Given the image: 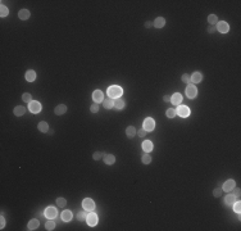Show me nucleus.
<instances>
[{
    "label": "nucleus",
    "instance_id": "f257e3e1",
    "mask_svg": "<svg viewBox=\"0 0 241 231\" xmlns=\"http://www.w3.org/2000/svg\"><path fill=\"white\" fill-rule=\"evenodd\" d=\"M122 94H123V89L121 86L113 85L108 89V96L112 98V99H118V98L122 96Z\"/></svg>",
    "mask_w": 241,
    "mask_h": 231
},
{
    "label": "nucleus",
    "instance_id": "f03ea898",
    "mask_svg": "<svg viewBox=\"0 0 241 231\" xmlns=\"http://www.w3.org/2000/svg\"><path fill=\"white\" fill-rule=\"evenodd\" d=\"M82 207H83V209L87 211V212H94V211H95V203H94V200L90 199V198L83 199Z\"/></svg>",
    "mask_w": 241,
    "mask_h": 231
},
{
    "label": "nucleus",
    "instance_id": "7ed1b4c3",
    "mask_svg": "<svg viewBox=\"0 0 241 231\" xmlns=\"http://www.w3.org/2000/svg\"><path fill=\"white\" fill-rule=\"evenodd\" d=\"M143 128L145 130L146 132H149V131H153L154 128H155V121L152 118V117H147V118L144 121V126H143Z\"/></svg>",
    "mask_w": 241,
    "mask_h": 231
},
{
    "label": "nucleus",
    "instance_id": "20e7f679",
    "mask_svg": "<svg viewBox=\"0 0 241 231\" xmlns=\"http://www.w3.org/2000/svg\"><path fill=\"white\" fill-rule=\"evenodd\" d=\"M41 109H43V107H41V104L38 102H35V100H32L31 103H28V110H30L31 113H34V114H36V113H40Z\"/></svg>",
    "mask_w": 241,
    "mask_h": 231
},
{
    "label": "nucleus",
    "instance_id": "39448f33",
    "mask_svg": "<svg viewBox=\"0 0 241 231\" xmlns=\"http://www.w3.org/2000/svg\"><path fill=\"white\" fill-rule=\"evenodd\" d=\"M176 113H177L180 117H182V118H186V117L190 116V109L186 105H178V108L176 109Z\"/></svg>",
    "mask_w": 241,
    "mask_h": 231
},
{
    "label": "nucleus",
    "instance_id": "423d86ee",
    "mask_svg": "<svg viewBox=\"0 0 241 231\" xmlns=\"http://www.w3.org/2000/svg\"><path fill=\"white\" fill-rule=\"evenodd\" d=\"M44 214H45V217H46V218L53 220V218H55V217H57L58 211H57L55 207H48V208H45Z\"/></svg>",
    "mask_w": 241,
    "mask_h": 231
},
{
    "label": "nucleus",
    "instance_id": "0eeeda50",
    "mask_svg": "<svg viewBox=\"0 0 241 231\" xmlns=\"http://www.w3.org/2000/svg\"><path fill=\"white\" fill-rule=\"evenodd\" d=\"M86 222L89 226H95L98 223V214L95 212H89L87 217H86Z\"/></svg>",
    "mask_w": 241,
    "mask_h": 231
},
{
    "label": "nucleus",
    "instance_id": "6e6552de",
    "mask_svg": "<svg viewBox=\"0 0 241 231\" xmlns=\"http://www.w3.org/2000/svg\"><path fill=\"white\" fill-rule=\"evenodd\" d=\"M186 95H187L190 99H195L198 95V89L195 87V85H187V87H186Z\"/></svg>",
    "mask_w": 241,
    "mask_h": 231
},
{
    "label": "nucleus",
    "instance_id": "1a4fd4ad",
    "mask_svg": "<svg viewBox=\"0 0 241 231\" xmlns=\"http://www.w3.org/2000/svg\"><path fill=\"white\" fill-rule=\"evenodd\" d=\"M217 30L221 32V34H227L230 30V26L227 22H224V21H221V22H218L217 23Z\"/></svg>",
    "mask_w": 241,
    "mask_h": 231
},
{
    "label": "nucleus",
    "instance_id": "9d476101",
    "mask_svg": "<svg viewBox=\"0 0 241 231\" xmlns=\"http://www.w3.org/2000/svg\"><path fill=\"white\" fill-rule=\"evenodd\" d=\"M235 186H236V183L233 180H227L226 183H224L223 185H222V190L223 191H232L233 189H235Z\"/></svg>",
    "mask_w": 241,
    "mask_h": 231
},
{
    "label": "nucleus",
    "instance_id": "9b49d317",
    "mask_svg": "<svg viewBox=\"0 0 241 231\" xmlns=\"http://www.w3.org/2000/svg\"><path fill=\"white\" fill-rule=\"evenodd\" d=\"M92 99H94V102L96 104L103 103V100H104V94L101 93V90H95L94 94H92Z\"/></svg>",
    "mask_w": 241,
    "mask_h": 231
},
{
    "label": "nucleus",
    "instance_id": "f8f14e48",
    "mask_svg": "<svg viewBox=\"0 0 241 231\" xmlns=\"http://www.w3.org/2000/svg\"><path fill=\"white\" fill-rule=\"evenodd\" d=\"M190 79H191L192 84H199V82L203 81V73H201V72H194Z\"/></svg>",
    "mask_w": 241,
    "mask_h": 231
},
{
    "label": "nucleus",
    "instance_id": "ddd939ff",
    "mask_svg": "<svg viewBox=\"0 0 241 231\" xmlns=\"http://www.w3.org/2000/svg\"><path fill=\"white\" fill-rule=\"evenodd\" d=\"M103 105H104L105 109H110L114 107V99H112V98H104V100H103Z\"/></svg>",
    "mask_w": 241,
    "mask_h": 231
},
{
    "label": "nucleus",
    "instance_id": "4468645a",
    "mask_svg": "<svg viewBox=\"0 0 241 231\" xmlns=\"http://www.w3.org/2000/svg\"><path fill=\"white\" fill-rule=\"evenodd\" d=\"M171 102H172V104H175V105H178V104H181V103H182V95H181L180 93L173 94V95L171 96Z\"/></svg>",
    "mask_w": 241,
    "mask_h": 231
},
{
    "label": "nucleus",
    "instance_id": "2eb2a0df",
    "mask_svg": "<svg viewBox=\"0 0 241 231\" xmlns=\"http://www.w3.org/2000/svg\"><path fill=\"white\" fill-rule=\"evenodd\" d=\"M153 26H154V27H156V28L164 27V26H166V19L163 18V17H158V18L155 19V21L153 22Z\"/></svg>",
    "mask_w": 241,
    "mask_h": 231
},
{
    "label": "nucleus",
    "instance_id": "dca6fc26",
    "mask_svg": "<svg viewBox=\"0 0 241 231\" xmlns=\"http://www.w3.org/2000/svg\"><path fill=\"white\" fill-rule=\"evenodd\" d=\"M153 148H154V145H153V143L150 141V140H145V141L143 143V149H144V152L145 153H150L153 150Z\"/></svg>",
    "mask_w": 241,
    "mask_h": 231
},
{
    "label": "nucleus",
    "instance_id": "f3484780",
    "mask_svg": "<svg viewBox=\"0 0 241 231\" xmlns=\"http://www.w3.org/2000/svg\"><path fill=\"white\" fill-rule=\"evenodd\" d=\"M31 15V13L28 12V9H22V11L18 12V17L19 19H22V21H26V19H28Z\"/></svg>",
    "mask_w": 241,
    "mask_h": 231
},
{
    "label": "nucleus",
    "instance_id": "a211bd4d",
    "mask_svg": "<svg viewBox=\"0 0 241 231\" xmlns=\"http://www.w3.org/2000/svg\"><path fill=\"white\" fill-rule=\"evenodd\" d=\"M236 200H239V198L236 197V195H227L226 198H224V204H227V206H232L233 203H235Z\"/></svg>",
    "mask_w": 241,
    "mask_h": 231
},
{
    "label": "nucleus",
    "instance_id": "6ab92c4d",
    "mask_svg": "<svg viewBox=\"0 0 241 231\" xmlns=\"http://www.w3.org/2000/svg\"><path fill=\"white\" fill-rule=\"evenodd\" d=\"M54 112H55L57 116H62L64 113L67 112V107L64 105V104H59V105L55 107V109H54Z\"/></svg>",
    "mask_w": 241,
    "mask_h": 231
},
{
    "label": "nucleus",
    "instance_id": "aec40b11",
    "mask_svg": "<svg viewBox=\"0 0 241 231\" xmlns=\"http://www.w3.org/2000/svg\"><path fill=\"white\" fill-rule=\"evenodd\" d=\"M38 225H40V222H38V220L34 218V220H31L30 222L27 223V230H30V231H32V230H36L37 227H38Z\"/></svg>",
    "mask_w": 241,
    "mask_h": 231
},
{
    "label": "nucleus",
    "instance_id": "412c9836",
    "mask_svg": "<svg viewBox=\"0 0 241 231\" xmlns=\"http://www.w3.org/2000/svg\"><path fill=\"white\" fill-rule=\"evenodd\" d=\"M103 155H104V162L107 164H113L114 162H115V157L113 154H105V153H103Z\"/></svg>",
    "mask_w": 241,
    "mask_h": 231
},
{
    "label": "nucleus",
    "instance_id": "4be33fe9",
    "mask_svg": "<svg viewBox=\"0 0 241 231\" xmlns=\"http://www.w3.org/2000/svg\"><path fill=\"white\" fill-rule=\"evenodd\" d=\"M72 216H73V214H72L71 211H63L62 216H60V217H62V220L64 221V222H69V221L72 220Z\"/></svg>",
    "mask_w": 241,
    "mask_h": 231
},
{
    "label": "nucleus",
    "instance_id": "5701e85b",
    "mask_svg": "<svg viewBox=\"0 0 241 231\" xmlns=\"http://www.w3.org/2000/svg\"><path fill=\"white\" fill-rule=\"evenodd\" d=\"M26 80L28 81V82H32V81H35V79H36V73H35V71H32V70H28L27 72H26Z\"/></svg>",
    "mask_w": 241,
    "mask_h": 231
},
{
    "label": "nucleus",
    "instance_id": "b1692460",
    "mask_svg": "<svg viewBox=\"0 0 241 231\" xmlns=\"http://www.w3.org/2000/svg\"><path fill=\"white\" fill-rule=\"evenodd\" d=\"M26 113V108L24 107H22V105H17L14 108V116H17V117H21V116H23Z\"/></svg>",
    "mask_w": 241,
    "mask_h": 231
},
{
    "label": "nucleus",
    "instance_id": "393cba45",
    "mask_svg": "<svg viewBox=\"0 0 241 231\" xmlns=\"http://www.w3.org/2000/svg\"><path fill=\"white\" fill-rule=\"evenodd\" d=\"M37 128H38V131H41V132H49V125H48L46 122H44V121L38 123Z\"/></svg>",
    "mask_w": 241,
    "mask_h": 231
},
{
    "label": "nucleus",
    "instance_id": "a878e982",
    "mask_svg": "<svg viewBox=\"0 0 241 231\" xmlns=\"http://www.w3.org/2000/svg\"><path fill=\"white\" fill-rule=\"evenodd\" d=\"M126 135H127V138H133L135 135H136V128L133 127V126H128V127L126 128Z\"/></svg>",
    "mask_w": 241,
    "mask_h": 231
},
{
    "label": "nucleus",
    "instance_id": "bb28decb",
    "mask_svg": "<svg viewBox=\"0 0 241 231\" xmlns=\"http://www.w3.org/2000/svg\"><path fill=\"white\" fill-rule=\"evenodd\" d=\"M141 162H143L144 164L152 163V155H150L149 153H145V154H143V155H141Z\"/></svg>",
    "mask_w": 241,
    "mask_h": 231
},
{
    "label": "nucleus",
    "instance_id": "cd10ccee",
    "mask_svg": "<svg viewBox=\"0 0 241 231\" xmlns=\"http://www.w3.org/2000/svg\"><path fill=\"white\" fill-rule=\"evenodd\" d=\"M114 107H115L117 109H123V108H124L123 99H121V98H118V99H114Z\"/></svg>",
    "mask_w": 241,
    "mask_h": 231
},
{
    "label": "nucleus",
    "instance_id": "c85d7f7f",
    "mask_svg": "<svg viewBox=\"0 0 241 231\" xmlns=\"http://www.w3.org/2000/svg\"><path fill=\"white\" fill-rule=\"evenodd\" d=\"M45 229H46L48 231H51V230H54V229H55V222H54L53 220H49V221H46V223H45Z\"/></svg>",
    "mask_w": 241,
    "mask_h": 231
},
{
    "label": "nucleus",
    "instance_id": "c756f323",
    "mask_svg": "<svg viewBox=\"0 0 241 231\" xmlns=\"http://www.w3.org/2000/svg\"><path fill=\"white\" fill-rule=\"evenodd\" d=\"M208 22H209V23H210V26L217 25V23H218V18H217V15H214V14L208 15Z\"/></svg>",
    "mask_w": 241,
    "mask_h": 231
},
{
    "label": "nucleus",
    "instance_id": "7c9ffc66",
    "mask_svg": "<svg viewBox=\"0 0 241 231\" xmlns=\"http://www.w3.org/2000/svg\"><path fill=\"white\" fill-rule=\"evenodd\" d=\"M87 211H81L78 214H77V218L78 221H86V217H87Z\"/></svg>",
    "mask_w": 241,
    "mask_h": 231
},
{
    "label": "nucleus",
    "instance_id": "2f4dec72",
    "mask_svg": "<svg viewBox=\"0 0 241 231\" xmlns=\"http://www.w3.org/2000/svg\"><path fill=\"white\" fill-rule=\"evenodd\" d=\"M22 100L26 103H31L32 102V95L30 93H24L23 95H22Z\"/></svg>",
    "mask_w": 241,
    "mask_h": 231
},
{
    "label": "nucleus",
    "instance_id": "473e14b6",
    "mask_svg": "<svg viewBox=\"0 0 241 231\" xmlns=\"http://www.w3.org/2000/svg\"><path fill=\"white\" fill-rule=\"evenodd\" d=\"M8 14H9L8 8H6L5 5H3V4H1V6H0V15H1V17H6Z\"/></svg>",
    "mask_w": 241,
    "mask_h": 231
},
{
    "label": "nucleus",
    "instance_id": "72a5a7b5",
    "mask_svg": "<svg viewBox=\"0 0 241 231\" xmlns=\"http://www.w3.org/2000/svg\"><path fill=\"white\" fill-rule=\"evenodd\" d=\"M66 204H67V202H66L64 198H58V199H57V206L59 208H64V207H66Z\"/></svg>",
    "mask_w": 241,
    "mask_h": 231
},
{
    "label": "nucleus",
    "instance_id": "f704fd0d",
    "mask_svg": "<svg viewBox=\"0 0 241 231\" xmlns=\"http://www.w3.org/2000/svg\"><path fill=\"white\" fill-rule=\"evenodd\" d=\"M232 207H233V211H235L236 213H240V211H241V203L239 200H236L235 203L232 204Z\"/></svg>",
    "mask_w": 241,
    "mask_h": 231
},
{
    "label": "nucleus",
    "instance_id": "c9c22d12",
    "mask_svg": "<svg viewBox=\"0 0 241 231\" xmlns=\"http://www.w3.org/2000/svg\"><path fill=\"white\" fill-rule=\"evenodd\" d=\"M176 109H173V108H169V109H167V117L168 118H173V117H176Z\"/></svg>",
    "mask_w": 241,
    "mask_h": 231
},
{
    "label": "nucleus",
    "instance_id": "e433bc0d",
    "mask_svg": "<svg viewBox=\"0 0 241 231\" xmlns=\"http://www.w3.org/2000/svg\"><path fill=\"white\" fill-rule=\"evenodd\" d=\"M182 81H184V82H186L187 84V85H191V79H190V76H189V74H182Z\"/></svg>",
    "mask_w": 241,
    "mask_h": 231
},
{
    "label": "nucleus",
    "instance_id": "4c0bfd02",
    "mask_svg": "<svg viewBox=\"0 0 241 231\" xmlns=\"http://www.w3.org/2000/svg\"><path fill=\"white\" fill-rule=\"evenodd\" d=\"M222 191H223V190H222V187H217L216 190L213 191V195H214V197H217V198H219L221 195H222Z\"/></svg>",
    "mask_w": 241,
    "mask_h": 231
},
{
    "label": "nucleus",
    "instance_id": "58836bf2",
    "mask_svg": "<svg viewBox=\"0 0 241 231\" xmlns=\"http://www.w3.org/2000/svg\"><path fill=\"white\" fill-rule=\"evenodd\" d=\"M98 110H99V105L96 103L92 104V105L90 107V112H91V113H98Z\"/></svg>",
    "mask_w": 241,
    "mask_h": 231
},
{
    "label": "nucleus",
    "instance_id": "ea45409f",
    "mask_svg": "<svg viewBox=\"0 0 241 231\" xmlns=\"http://www.w3.org/2000/svg\"><path fill=\"white\" fill-rule=\"evenodd\" d=\"M101 155H103V153H100V152H95L94 154H92V158H94L95 161H99V159L101 158Z\"/></svg>",
    "mask_w": 241,
    "mask_h": 231
},
{
    "label": "nucleus",
    "instance_id": "a19ab883",
    "mask_svg": "<svg viewBox=\"0 0 241 231\" xmlns=\"http://www.w3.org/2000/svg\"><path fill=\"white\" fill-rule=\"evenodd\" d=\"M137 134H139V136H141V138H144V136H146V131L144 128H140L139 131H137Z\"/></svg>",
    "mask_w": 241,
    "mask_h": 231
},
{
    "label": "nucleus",
    "instance_id": "79ce46f5",
    "mask_svg": "<svg viewBox=\"0 0 241 231\" xmlns=\"http://www.w3.org/2000/svg\"><path fill=\"white\" fill-rule=\"evenodd\" d=\"M216 30H217L216 26H209V27H208V32H209V34H214Z\"/></svg>",
    "mask_w": 241,
    "mask_h": 231
},
{
    "label": "nucleus",
    "instance_id": "37998d69",
    "mask_svg": "<svg viewBox=\"0 0 241 231\" xmlns=\"http://www.w3.org/2000/svg\"><path fill=\"white\" fill-rule=\"evenodd\" d=\"M5 227V218H4V216L1 214V222H0V229H4Z\"/></svg>",
    "mask_w": 241,
    "mask_h": 231
},
{
    "label": "nucleus",
    "instance_id": "c03bdc74",
    "mask_svg": "<svg viewBox=\"0 0 241 231\" xmlns=\"http://www.w3.org/2000/svg\"><path fill=\"white\" fill-rule=\"evenodd\" d=\"M163 100H164V102H171V96H169V95H164V96H163Z\"/></svg>",
    "mask_w": 241,
    "mask_h": 231
},
{
    "label": "nucleus",
    "instance_id": "a18cd8bd",
    "mask_svg": "<svg viewBox=\"0 0 241 231\" xmlns=\"http://www.w3.org/2000/svg\"><path fill=\"white\" fill-rule=\"evenodd\" d=\"M152 26H153V23H152V22H150V21L145 22V27H146V28H150V27H152Z\"/></svg>",
    "mask_w": 241,
    "mask_h": 231
},
{
    "label": "nucleus",
    "instance_id": "49530a36",
    "mask_svg": "<svg viewBox=\"0 0 241 231\" xmlns=\"http://www.w3.org/2000/svg\"><path fill=\"white\" fill-rule=\"evenodd\" d=\"M235 195H236L237 198H240V190H239V189H236V191H235Z\"/></svg>",
    "mask_w": 241,
    "mask_h": 231
}]
</instances>
